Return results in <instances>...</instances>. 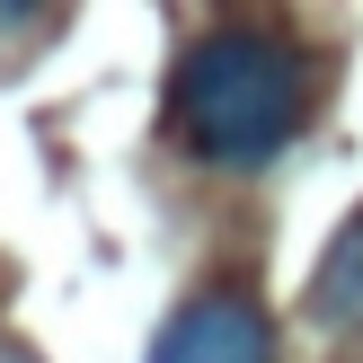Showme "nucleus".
<instances>
[{
  "label": "nucleus",
  "instance_id": "obj_1",
  "mask_svg": "<svg viewBox=\"0 0 363 363\" xmlns=\"http://www.w3.org/2000/svg\"><path fill=\"white\" fill-rule=\"evenodd\" d=\"M311 116V62L266 27H213L169 80V124L213 169H257Z\"/></svg>",
  "mask_w": 363,
  "mask_h": 363
},
{
  "label": "nucleus",
  "instance_id": "obj_2",
  "mask_svg": "<svg viewBox=\"0 0 363 363\" xmlns=\"http://www.w3.org/2000/svg\"><path fill=\"white\" fill-rule=\"evenodd\" d=\"M151 363H275V328L248 293H195L151 346Z\"/></svg>",
  "mask_w": 363,
  "mask_h": 363
},
{
  "label": "nucleus",
  "instance_id": "obj_3",
  "mask_svg": "<svg viewBox=\"0 0 363 363\" xmlns=\"http://www.w3.org/2000/svg\"><path fill=\"white\" fill-rule=\"evenodd\" d=\"M311 311L337 319V328H363V204L337 222L328 257H319V275H311Z\"/></svg>",
  "mask_w": 363,
  "mask_h": 363
},
{
  "label": "nucleus",
  "instance_id": "obj_4",
  "mask_svg": "<svg viewBox=\"0 0 363 363\" xmlns=\"http://www.w3.org/2000/svg\"><path fill=\"white\" fill-rule=\"evenodd\" d=\"M35 18H45L35 0H0V35H9V27H35Z\"/></svg>",
  "mask_w": 363,
  "mask_h": 363
},
{
  "label": "nucleus",
  "instance_id": "obj_5",
  "mask_svg": "<svg viewBox=\"0 0 363 363\" xmlns=\"http://www.w3.org/2000/svg\"><path fill=\"white\" fill-rule=\"evenodd\" d=\"M0 363H35V354H27V346H9V337H0Z\"/></svg>",
  "mask_w": 363,
  "mask_h": 363
}]
</instances>
